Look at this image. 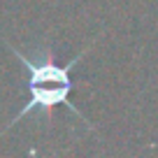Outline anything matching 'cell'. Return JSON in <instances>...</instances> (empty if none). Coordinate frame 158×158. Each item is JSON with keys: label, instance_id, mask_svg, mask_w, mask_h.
<instances>
[{"label": "cell", "instance_id": "obj_1", "mask_svg": "<svg viewBox=\"0 0 158 158\" xmlns=\"http://www.w3.org/2000/svg\"><path fill=\"white\" fill-rule=\"evenodd\" d=\"M10 51L23 63L26 72H28L26 86H28V91H30V98H28V102L21 107V112L10 121V126H7L5 130H10L12 126H16L21 118H23L26 114H30V112H40L42 118H47L56 105H68L72 112H77V109L68 102V95L72 93V89H74L72 79H70V72H72V68L79 63V58L89 51V47H86L81 54L74 56L68 65H58L49 49H40L37 54L30 56V58L23 56L16 47H10Z\"/></svg>", "mask_w": 158, "mask_h": 158}]
</instances>
